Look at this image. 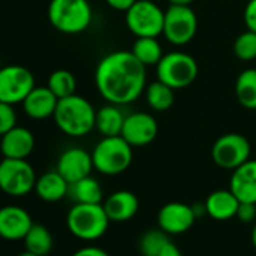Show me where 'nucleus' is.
Returning <instances> with one entry per match:
<instances>
[{
	"instance_id": "9",
	"label": "nucleus",
	"mask_w": 256,
	"mask_h": 256,
	"mask_svg": "<svg viewBox=\"0 0 256 256\" xmlns=\"http://www.w3.org/2000/svg\"><path fill=\"white\" fill-rule=\"evenodd\" d=\"M198 32V17L192 6L170 5L168 11H164V24L163 34L164 38L176 46L188 44Z\"/></svg>"
},
{
	"instance_id": "11",
	"label": "nucleus",
	"mask_w": 256,
	"mask_h": 256,
	"mask_svg": "<svg viewBox=\"0 0 256 256\" xmlns=\"http://www.w3.org/2000/svg\"><path fill=\"white\" fill-rule=\"evenodd\" d=\"M35 88L32 71L22 65H8L0 68V101L8 104L23 102Z\"/></svg>"
},
{
	"instance_id": "24",
	"label": "nucleus",
	"mask_w": 256,
	"mask_h": 256,
	"mask_svg": "<svg viewBox=\"0 0 256 256\" xmlns=\"http://www.w3.org/2000/svg\"><path fill=\"white\" fill-rule=\"evenodd\" d=\"M235 96L242 107L256 110V68L240 72L235 82Z\"/></svg>"
},
{
	"instance_id": "39",
	"label": "nucleus",
	"mask_w": 256,
	"mask_h": 256,
	"mask_svg": "<svg viewBox=\"0 0 256 256\" xmlns=\"http://www.w3.org/2000/svg\"><path fill=\"white\" fill-rule=\"evenodd\" d=\"M18 256H38V254H35V253H32V252H23L22 254H18Z\"/></svg>"
},
{
	"instance_id": "14",
	"label": "nucleus",
	"mask_w": 256,
	"mask_h": 256,
	"mask_svg": "<svg viewBox=\"0 0 256 256\" xmlns=\"http://www.w3.org/2000/svg\"><path fill=\"white\" fill-rule=\"evenodd\" d=\"M94 169L92 154L82 148H70L64 151L58 160L56 170L70 182H76L90 175Z\"/></svg>"
},
{
	"instance_id": "19",
	"label": "nucleus",
	"mask_w": 256,
	"mask_h": 256,
	"mask_svg": "<svg viewBox=\"0 0 256 256\" xmlns=\"http://www.w3.org/2000/svg\"><path fill=\"white\" fill-rule=\"evenodd\" d=\"M110 222H126L139 211V199L130 190H119L112 193L102 204Z\"/></svg>"
},
{
	"instance_id": "17",
	"label": "nucleus",
	"mask_w": 256,
	"mask_h": 256,
	"mask_svg": "<svg viewBox=\"0 0 256 256\" xmlns=\"http://www.w3.org/2000/svg\"><path fill=\"white\" fill-rule=\"evenodd\" d=\"M35 150V138L24 126H14L0 140V151L6 158H28Z\"/></svg>"
},
{
	"instance_id": "34",
	"label": "nucleus",
	"mask_w": 256,
	"mask_h": 256,
	"mask_svg": "<svg viewBox=\"0 0 256 256\" xmlns=\"http://www.w3.org/2000/svg\"><path fill=\"white\" fill-rule=\"evenodd\" d=\"M136 2H138V0H106V4H107L112 10L120 11V12H126V11L130 10Z\"/></svg>"
},
{
	"instance_id": "10",
	"label": "nucleus",
	"mask_w": 256,
	"mask_h": 256,
	"mask_svg": "<svg viewBox=\"0 0 256 256\" xmlns=\"http://www.w3.org/2000/svg\"><path fill=\"white\" fill-rule=\"evenodd\" d=\"M211 158L218 168L234 170L250 160V144L240 133H226L214 142Z\"/></svg>"
},
{
	"instance_id": "22",
	"label": "nucleus",
	"mask_w": 256,
	"mask_h": 256,
	"mask_svg": "<svg viewBox=\"0 0 256 256\" xmlns=\"http://www.w3.org/2000/svg\"><path fill=\"white\" fill-rule=\"evenodd\" d=\"M124 120H125V116L122 114L119 106L108 102L107 106L96 110L95 128L102 134V138L120 136Z\"/></svg>"
},
{
	"instance_id": "27",
	"label": "nucleus",
	"mask_w": 256,
	"mask_h": 256,
	"mask_svg": "<svg viewBox=\"0 0 256 256\" xmlns=\"http://www.w3.org/2000/svg\"><path fill=\"white\" fill-rule=\"evenodd\" d=\"M145 95H146L148 106L152 110H157V112L169 110L174 106V101H175L174 89L169 88L168 84H164L160 80H156L151 84H148V88L145 89Z\"/></svg>"
},
{
	"instance_id": "3",
	"label": "nucleus",
	"mask_w": 256,
	"mask_h": 256,
	"mask_svg": "<svg viewBox=\"0 0 256 256\" xmlns=\"http://www.w3.org/2000/svg\"><path fill=\"white\" fill-rule=\"evenodd\" d=\"M50 24L66 35L84 32L92 22L89 0H52L48 5Z\"/></svg>"
},
{
	"instance_id": "6",
	"label": "nucleus",
	"mask_w": 256,
	"mask_h": 256,
	"mask_svg": "<svg viewBox=\"0 0 256 256\" xmlns=\"http://www.w3.org/2000/svg\"><path fill=\"white\" fill-rule=\"evenodd\" d=\"M157 66V80L174 90L188 88L199 74L196 59L184 52H170L162 58Z\"/></svg>"
},
{
	"instance_id": "28",
	"label": "nucleus",
	"mask_w": 256,
	"mask_h": 256,
	"mask_svg": "<svg viewBox=\"0 0 256 256\" xmlns=\"http://www.w3.org/2000/svg\"><path fill=\"white\" fill-rule=\"evenodd\" d=\"M47 86L60 100V98H66V96L76 94L77 80H76V77H74V74L71 71H68V70H56V71H53L50 74Z\"/></svg>"
},
{
	"instance_id": "18",
	"label": "nucleus",
	"mask_w": 256,
	"mask_h": 256,
	"mask_svg": "<svg viewBox=\"0 0 256 256\" xmlns=\"http://www.w3.org/2000/svg\"><path fill=\"white\" fill-rule=\"evenodd\" d=\"M58 101L59 98L50 90L48 86H35L22 104L29 118L41 120L54 114Z\"/></svg>"
},
{
	"instance_id": "1",
	"label": "nucleus",
	"mask_w": 256,
	"mask_h": 256,
	"mask_svg": "<svg viewBox=\"0 0 256 256\" xmlns=\"http://www.w3.org/2000/svg\"><path fill=\"white\" fill-rule=\"evenodd\" d=\"M95 86L110 104L136 101L146 89V66L132 50H116L104 56L95 70Z\"/></svg>"
},
{
	"instance_id": "26",
	"label": "nucleus",
	"mask_w": 256,
	"mask_h": 256,
	"mask_svg": "<svg viewBox=\"0 0 256 256\" xmlns=\"http://www.w3.org/2000/svg\"><path fill=\"white\" fill-rule=\"evenodd\" d=\"M132 53L138 58L139 62H142L145 66H152L157 65L163 54L162 44L158 42L157 38L152 36H145V38H138L132 47Z\"/></svg>"
},
{
	"instance_id": "25",
	"label": "nucleus",
	"mask_w": 256,
	"mask_h": 256,
	"mask_svg": "<svg viewBox=\"0 0 256 256\" xmlns=\"http://www.w3.org/2000/svg\"><path fill=\"white\" fill-rule=\"evenodd\" d=\"M23 241L26 250L38 256H46L53 248V235L44 224L34 223Z\"/></svg>"
},
{
	"instance_id": "8",
	"label": "nucleus",
	"mask_w": 256,
	"mask_h": 256,
	"mask_svg": "<svg viewBox=\"0 0 256 256\" xmlns=\"http://www.w3.org/2000/svg\"><path fill=\"white\" fill-rule=\"evenodd\" d=\"M36 174L26 158H4L0 162V190L10 196H24L35 190Z\"/></svg>"
},
{
	"instance_id": "29",
	"label": "nucleus",
	"mask_w": 256,
	"mask_h": 256,
	"mask_svg": "<svg viewBox=\"0 0 256 256\" xmlns=\"http://www.w3.org/2000/svg\"><path fill=\"white\" fill-rule=\"evenodd\" d=\"M169 234L162 229H151L145 232L139 241V250L142 256H158L160 250L169 241Z\"/></svg>"
},
{
	"instance_id": "2",
	"label": "nucleus",
	"mask_w": 256,
	"mask_h": 256,
	"mask_svg": "<svg viewBox=\"0 0 256 256\" xmlns=\"http://www.w3.org/2000/svg\"><path fill=\"white\" fill-rule=\"evenodd\" d=\"M53 118L64 134L83 138L95 128L96 110L86 98L74 94L58 101Z\"/></svg>"
},
{
	"instance_id": "16",
	"label": "nucleus",
	"mask_w": 256,
	"mask_h": 256,
	"mask_svg": "<svg viewBox=\"0 0 256 256\" xmlns=\"http://www.w3.org/2000/svg\"><path fill=\"white\" fill-rule=\"evenodd\" d=\"M229 190L240 202L256 204V160H247L232 170Z\"/></svg>"
},
{
	"instance_id": "12",
	"label": "nucleus",
	"mask_w": 256,
	"mask_h": 256,
	"mask_svg": "<svg viewBox=\"0 0 256 256\" xmlns=\"http://www.w3.org/2000/svg\"><path fill=\"white\" fill-rule=\"evenodd\" d=\"M158 134V124L156 118L145 112H136L125 116L120 136L133 148L146 146L156 140Z\"/></svg>"
},
{
	"instance_id": "36",
	"label": "nucleus",
	"mask_w": 256,
	"mask_h": 256,
	"mask_svg": "<svg viewBox=\"0 0 256 256\" xmlns=\"http://www.w3.org/2000/svg\"><path fill=\"white\" fill-rule=\"evenodd\" d=\"M158 256H182V253H181L180 247H178L172 240H169V241L164 244V247L160 250Z\"/></svg>"
},
{
	"instance_id": "20",
	"label": "nucleus",
	"mask_w": 256,
	"mask_h": 256,
	"mask_svg": "<svg viewBox=\"0 0 256 256\" xmlns=\"http://www.w3.org/2000/svg\"><path fill=\"white\" fill-rule=\"evenodd\" d=\"M240 206L238 198L228 188V190H216L210 193L205 200L206 214L214 220H229L236 217V211Z\"/></svg>"
},
{
	"instance_id": "13",
	"label": "nucleus",
	"mask_w": 256,
	"mask_h": 256,
	"mask_svg": "<svg viewBox=\"0 0 256 256\" xmlns=\"http://www.w3.org/2000/svg\"><path fill=\"white\" fill-rule=\"evenodd\" d=\"M196 218L194 208L182 202H169L163 205L157 216L160 229L169 235L187 232L194 224Z\"/></svg>"
},
{
	"instance_id": "32",
	"label": "nucleus",
	"mask_w": 256,
	"mask_h": 256,
	"mask_svg": "<svg viewBox=\"0 0 256 256\" xmlns=\"http://www.w3.org/2000/svg\"><path fill=\"white\" fill-rule=\"evenodd\" d=\"M236 218L242 223H252L256 218V204L252 202H240Z\"/></svg>"
},
{
	"instance_id": "30",
	"label": "nucleus",
	"mask_w": 256,
	"mask_h": 256,
	"mask_svg": "<svg viewBox=\"0 0 256 256\" xmlns=\"http://www.w3.org/2000/svg\"><path fill=\"white\" fill-rule=\"evenodd\" d=\"M234 53L240 60L248 62L256 59V32L246 30L240 34L234 42Z\"/></svg>"
},
{
	"instance_id": "38",
	"label": "nucleus",
	"mask_w": 256,
	"mask_h": 256,
	"mask_svg": "<svg viewBox=\"0 0 256 256\" xmlns=\"http://www.w3.org/2000/svg\"><path fill=\"white\" fill-rule=\"evenodd\" d=\"M252 244H253L254 248H256V224L253 226V230H252Z\"/></svg>"
},
{
	"instance_id": "33",
	"label": "nucleus",
	"mask_w": 256,
	"mask_h": 256,
	"mask_svg": "<svg viewBox=\"0 0 256 256\" xmlns=\"http://www.w3.org/2000/svg\"><path fill=\"white\" fill-rule=\"evenodd\" d=\"M244 24L248 30L256 32V0H248L244 8Z\"/></svg>"
},
{
	"instance_id": "15",
	"label": "nucleus",
	"mask_w": 256,
	"mask_h": 256,
	"mask_svg": "<svg viewBox=\"0 0 256 256\" xmlns=\"http://www.w3.org/2000/svg\"><path fill=\"white\" fill-rule=\"evenodd\" d=\"M32 224V217L24 208L17 205L0 208V238L8 241L23 240Z\"/></svg>"
},
{
	"instance_id": "35",
	"label": "nucleus",
	"mask_w": 256,
	"mask_h": 256,
	"mask_svg": "<svg viewBox=\"0 0 256 256\" xmlns=\"http://www.w3.org/2000/svg\"><path fill=\"white\" fill-rule=\"evenodd\" d=\"M72 256H110V254L104 248L89 246V247H83V248L77 250Z\"/></svg>"
},
{
	"instance_id": "4",
	"label": "nucleus",
	"mask_w": 256,
	"mask_h": 256,
	"mask_svg": "<svg viewBox=\"0 0 256 256\" xmlns=\"http://www.w3.org/2000/svg\"><path fill=\"white\" fill-rule=\"evenodd\" d=\"M108 224L110 218L102 204H76L66 216L70 232L83 241L101 238L107 232Z\"/></svg>"
},
{
	"instance_id": "5",
	"label": "nucleus",
	"mask_w": 256,
	"mask_h": 256,
	"mask_svg": "<svg viewBox=\"0 0 256 256\" xmlns=\"http://www.w3.org/2000/svg\"><path fill=\"white\" fill-rule=\"evenodd\" d=\"M94 169L113 176L125 172L133 162V146L122 136L102 138L92 151Z\"/></svg>"
},
{
	"instance_id": "7",
	"label": "nucleus",
	"mask_w": 256,
	"mask_h": 256,
	"mask_svg": "<svg viewBox=\"0 0 256 256\" xmlns=\"http://www.w3.org/2000/svg\"><path fill=\"white\" fill-rule=\"evenodd\" d=\"M125 24L138 38H157L163 34L164 11L152 0H138L125 12Z\"/></svg>"
},
{
	"instance_id": "23",
	"label": "nucleus",
	"mask_w": 256,
	"mask_h": 256,
	"mask_svg": "<svg viewBox=\"0 0 256 256\" xmlns=\"http://www.w3.org/2000/svg\"><path fill=\"white\" fill-rule=\"evenodd\" d=\"M68 194L76 204H101L102 200V188L90 175L70 184Z\"/></svg>"
},
{
	"instance_id": "31",
	"label": "nucleus",
	"mask_w": 256,
	"mask_h": 256,
	"mask_svg": "<svg viewBox=\"0 0 256 256\" xmlns=\"http://www.w3.org/2000/svg\"><path fill=\"white\" fill-rule=\"evenodd\" d=\"M16 122H17V113L14 110V106L0 101V136H4L10 130H12L16 126Z\"/></svg>"
},
{
	"instance_id": "37",
	"label": "nucleus",
	"mask_w": 256,
	"mask_h": 256,
	"mask_svg": "<svg viewBox=\"0 0 256 256\" xmlns=\"http://www.w3.org/2000/svg\"><path fill=\"white\" fill-rule=\"evenodd\" d=\"M194 0H169L170 5H181V6H190Z\"/></svg>"
},
{
	"instance_id": "21",
	"label": "nucleus",
	"mask_w": 256,
	"mask_h": 256,
	"mask_svg": "<svg viewBox=\"0 0 256 256\" xmlns=\"http://www.w3.org/2000/svg\"><path fill=\"white\" fill-rule=\"evenodd\" d=\"M70 190V182L58 172V170H50L36 178L35 184V192L40 199L44 202H59L68 194Z\"/></svg>"
}]
</instances>
